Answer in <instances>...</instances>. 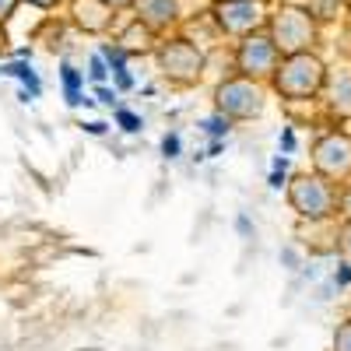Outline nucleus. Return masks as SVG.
Wrapping results in <instances>:
<instances>
[{"instance_id": "1", "label": "nucleus", "mask_w": 351, "mask_h": 351, "mask_svg": "<svg viewBox=\"0 0 351 351\" xmlns=\"http://www.w3.org/2000/svg\"><path fill=\"white\" fill-rule=\"evenodd\" d=\"M327 77H330V71L316 49L313 53H291V56H281L278 71L271 74V88L285 102H313L324 95Z\"/></svg>"}, {"instance_id": "2", "label": "nucleus", "mask_w": 351, "mask_h": 351, "mask_svg": "<svg viewBox=\"0 0 351 351\" xmlns=\"http://www.w3.org/2000/svg\"><path fill=\"white\" fill-rule=\"evenodd\" d=\"M285 197H288V208L295 211L302 221L316 225V221L337 218L341 186L330 183L327 176H319V172H299V176H291V180H288Z\"/></svg>"}, {"instance_id": "3", "label": "nucleus", "mask_w": 351, "mask_h": 351, "mask_svg": "<svg viewBox=\"0 0 351 351\" xmlns=\"http://www.w3.org/2000/svg\"><path fill=\"white\" fill-rule=\"evenodd\" d=\"M267 36L278 46L281 56L291 53H313L319 46V21L309 8L299 4H285L278 11H271L267 18Z\"/></svg>"}, {"instance_id": "4", "label": "nucleus", "mask_w": 351, "mask_h": 351, "mask_svg": "<svg viewBox=\"0 0 351 351\" xmlns=\"http://www.w3.org/2000/svg\"><path fill=\"white\" fill-rule=\"evenodd\" d=\"M152 56H155L158 71L172 84H180V88H193L204 77V64H208V60H204V49L193 39H186V36H165V39H158Z\"/></svg>"}, {"instance_id": "5", "label": "nucleus", "mask_w": 351, "mask_h": 351, "mask_svg": "<svg viewBox=\"0 0 351 351\" xmlns=\"http://www.w3.org/2000/svg\"><path fill=\"white\" fill-rule=\"evenodd\" d=\"M267 109V92L260 81H250L243 74H232L225 81H218L215 88V112H221L232 123H246L256 120Z\"/></svg>"}, {"instance_id": "6", "label": "nucleus", "mask_w": 351, "mask_h": 351, "mask_svg": "<svg viewBox=\"0 0 351 351\" xmlns=\"http://www.w3.org/2000/svg\"><path fill=\"white\" fill-rule=\"evenodd\" d=\"M211 18H215V28L221 36L239 43V39L267 28L271 8H267V0H215Z\"/></svg>"}, {"instance_id": "7", "label": "nucleus", "mask_w": 351, "mask_h": 351, "mask_svg": "<svg viewBox=\"0 0 351 351\" xmlns=\"http://www.w3.org/2000/svg\"><path fill=\"white\" fill-rule=\"evenodd\" d=\"M232 60H236V74L263 84V81H271V74L278 71L281 53L271 43L267 28H263V32H253V36H246V39L236 43V56H232Z\"/></svg>"}, {"instance_id": "8", "label": "nucleus", "mask_w": 351, "mask_h": 351, "mask_svg": "<svg viewBox=\"0 0 351 351\" xmlns=\"http://www.w3.org/2000/svg\"><path fill=\"white\" fill-rule=\"evenodd\" d=\"M313 172L327 176L337 186L351 180V134L348 130H327L313 141Z\"/></svg>"}, {"instance_id": "9", "label": "nucleus", "mask_w": 351, "mask_h": 351, "mask_svg": "<svg viewBox=\"0 0 351 351\" xmlns=\"http://www.w3.org/2000/svg\"><path fill=\"white\" fill-rule=\"evenodd\" d=\"M67 18L84 36H106L109 28H116L120 11L109 8L106 0H67Z\"/></svg>"}, {"instance_id": "10", "label": "nucleus", "mask_w": 351, "mask_h": 351, "mask_svg": "<svg viewBox=\"0 0 351 351\" xmlns=\"http://www.w3.org/2000/svg\"><path fill=\"white\" fill-rule=\"evenodd\" d=\"M134 18L148 25L155 36H165L183 21V0H134Z\"/></svg>"}, {"instance_id": "11", "label": "nucleus", "mask_w": 351, "mask_h": 351, "mask_svg": "<svg viewBox=\"0 0 351 351\" xmlns=\"http://www.w3.org/2000/svg\"><path fill=\"white\" fill-rule=\"evenodd\" d=\"M116 46H120L127 56H152V53H155V46H158V36H155L144 21H137V18H134V21L123 28V32L116 36Z\"/></svg>"}, {"instance_id": "12", "label": "nucleus", "mask_w": 351, "mask_h": 351, "mask_svg": "<svg viewBox=\"0 0 351 351\" xmlns=\"http://www.w3.org/2000/svg\"><path fill=\"white\" fill-rule=\"evenodd\" d=\"M327 109L337 120H351V71H337L334 77H327Z\"/></svg>"}, {"instance_id": "13", "label": "nucleus", "mask_w": 351, "mask_h": 351, "mask_svg": "<svg viewBox=\"0 0 351 351\" xmlns=\"http://www.w3.org/2000/svg\"><path fill=\"white\" fill-rule=\"evenodd\" d=\"M0 77H18L21 84H25V92H21V99L28 102V99H39L43 95V81H39V74L28 67L25 60H11V64H0Z\"/></svg>"}, {"instance_id": "14", "label": "nucleus", "mask_w": 351, "mask_h": 351, "mask_svg": "<svg viewBox=\"0 0 351 351\" xmlns=\"http://www.w3.org/2000/svg\"><path fill=\"white\" fill-rule=\"evenodd\" d=\"M60 84H64V99L71 109L77 106H92V99H84V74L74 67V64H60Z\"/></svg>"}, {"instance_id": "15", "label": "nucleus", "mask_w": 351, "mask_h": 351, "mask_svg": "<svg viewBox=\"0 0 351 351\" xmlns=\"http://www.w3.org/2000/svg\"><path fill=\"white\" fill-rule=\"evenodd\" d=\"M200 130L208 137H215V141H225L228 130H232V120H225L221 112H215V116H208V120H200Z\"/></svg>"}, {"instance_id": "16", "label": "nucleus", "mask_w": 351, "mask_h": 351, "mask_svg": "<svg viewBox=\"0 0 351 351\" xmlns=\"http://www.w3.org/2000/svg\"><path fill=\"white\" fill-rule=\"evenodd\" d=\"M116 123H120V130H123V134H137V130L144 127L141 116H137L134 109H123V106L116 109Z\"/></svg>"}, {"instance_id": "17", "label": "nucleus", "mask_w": 351, "mask_h": 351, "mask_svg": "<svg viewBox=\"0 0 351 351\" xmlns=\"http://www.w3.org/2000/svg\"><path fill=\"white\" fill-rule=\"evenodd\" d=\"M288 186V155H278L271 162V190H281Z\"/></svg>"}, {"instance_id": "18", "label": "nucleus", "mask_w": 351, "mask_h": 351, "mask_svg": "<svg viewBox=\"0 0 351 351\" xmlns=\"http://www.w3.org/2000/svg\"><path fill=\"white\" fill-rule=\"evenodd\" d=\"M337 253H341V260L351 267V221H344V225L337 228Z\"/></svg>"}, {"instance_id": "19", "label": "nucleus", "mask_w": 351, "mask_h": 351, "mask_svg": "<svg viewBox=\"0 0 351 351\" xmlns=\"http://www.w3.org/2000/svg\"><path fill=\"white\" fill-rule=\"evenodd\" d=\"M334 351H351V316L341 319L334 330Z\"/></svg>"}, {"instance_id": "20", "label": "nucleus", "mask_w": 351, "mask_h": 351, "mask_svg": "<svg viewBox=\"0 0 351 351\" xmlns=\"http://www.w3.org/2000/svg\"><path fill=\"white\" fill-rule=\"evenodd\" d=\"M88 77H92L95 84H106V81H109V67H106V60H102L99 53L88 60Z\"/></svg>"}, {"instance_id": "21", "label": "nucleus", "mask_w": 351, "mask_h": 351, "mask_svg": "<svg viewBox=\"0 0 351 351\" xmlns=\"http://www.w3.org/2000/svg\"><path fill=\"white\" fill-rule=\"evenodd\" d=\"M180 152H183L180 134H165V137H162V155H165V158H180Z\"/></svg>"}, {"instance_id": "22", "label": "nucleus", "mask_w": 351, "mask_h": 351, "mask_svg": "<svg viewBox=\"0 0 351 351\" xmlns=\"http://www.w3.org/2000/svg\"><path fill=\"white\" fill-rule=\"evenodd\" d=\"M337 215H344V221H351V180L341 183V200H337Z\"/></svg>"}, {"instance_id": "23", "label": "nucleus", "mask_w": 351, "mask_h": 351, "mask_svg": "<svg viewBox=\"0 0 351 351\" xmlns=\"http://www.w3.org/2000/svg\"><path fill=\"white\" fill-rule=\"evenodd\" d=\"M95 99H99L102 106H116V88H109V84H95Z\"/></svg>"}, {"instance_id": "24", "label": "nucleus", "mask_w": 351, "mask_h": 351, "mask_svg": "<svg viewBox=\"0 0 351 351\" xmlns=\"http://www.w3.org/2000/svg\"><path fill=\"white\" fill-rule=\"evenodd\" d=\"M18 8H21V0H0V25H4V21H11Z\"/></svg>"}, {"instance_id": "25", "label": "nucleus", "mask_w": 351, "mask_h": 351, "mask_svg": "<svg viewBox=\"0 0 351 351\" xmlns=\"http://www.w3.org/2000/svg\"><path fill=\"white\" fill-rule=\"evenodd\" d=\"M21 4H32V8H39V11H56L60 4H67V0H21Z\"/></svg>"}, {"instance_id": "26", "label": "nucleus", "mask_w": 351, "mask_h": 351, "mask_svg": "<svg viewBox=\"0 0 351 351\" xmlns=\"http://www.w3.org/2000/svg\"><path fill=\"white\" fill-rule=\"evenodd\" d=\"M281 152H285V155L295 152V134H291V127H285V130H281Z\"/></svg>"}, {"instance_id": "27", "label": "nucleus", "mask_w": 351, "mask_h": 351, "mask_svg": "<svg viewBox=\"0 0 351 351\" xmlns=\"http://www.w3.org/2000/svg\"><path fill=\"white\" fill-rule=\"evenodd\" d=\"M109 127L102 123V120H92V123H84V134H92V137H102Z\"/></svg>"}, {"instance_id": "28", "label": "nucleus", "mask_w": 351, "mask_h": 351, "mask_svg": "<svg viewBox=\"0 0 351 351\" xmlns=\"http://www.w3.org/2000/svg\"><path fill=\"white\" fill-rule=\"evenodd\" d=\"M109 8H116V11H123V8H134V0H106Z\"/></svg>"}, {"instance_id": "29", "label": "nucleus", "mask_w": 351, "mask_h": 351, "mask_svg": "<svg viewBox=\"0 0 351 351\" xmlns=\"http://www.w3.org/2000/svg\"><path fill=\"white\" fill-rule=\"evenodd\" d=\"M348 281H351V267L344 263V267H341V274H337V285H348Z\"/></svg>"}, {"instance_id": "30", "label": "nucleus", "mask_w": 351, "mask_h": 351, "mask_svg": "<svg viewBox=\"0 0 351 351\" xmlns=\"http://www.w3.org/2000/svg\"><path fill=\"white\" fill-rule=\"evenodd\" d=\"M236 225H239V232H243V236H250V228H253V225H250V218H239Z\"/></svg>"}]
</instances>
